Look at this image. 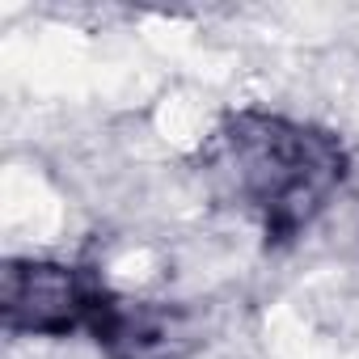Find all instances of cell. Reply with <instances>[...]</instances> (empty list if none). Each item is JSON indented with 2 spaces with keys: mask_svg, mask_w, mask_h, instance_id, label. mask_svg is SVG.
<instances>
[{
  "mask_svg": "<svg viewBox=\"0 0 359 359\" xmlns=\"http://www.w3.org/2000/svg\"><path fill=\"white\" fill-rule=\"evenodd\" d=\"M208 169L229 199L258 216L266 245H287L342 187L346 152L338 135L321 127L266 110H241L216 131Z\"/></svg>",
  "mask_w": 359,
  "mask_h": 359,
  "instance_id": "6da1fadb",
  "label": "cell"
},
{
  "mask_svg": "<svg viewBox=\"0 0 359 359\" xmlns=\"http://www.w3.org/2000/svg\"><path fill=\"white\" fill-rule=\"evenodd\" d=\"M106 283L93 271L51 262V258H18L5 266L0 283V317L9 334L34 338H68L76 330L89 334Z\"/></svg>",
  "mask_w": 359,
  "mask_h": 359,
  "instance_id": "7a4b0ae2",
  "label": "cell"
},
{
  "mask_svg": "<svg viewBox=\"0 0 359 359\" xmlns=\"http://www.w3.org/2000/svg\"><path fill=\"white\" fill-rule=\"evenodd\" d=\"M89 334L110 359H182L203 338L199 317L187 304L131 300L110 287L97 300Z\"/></svg>",
  "mask_w": 359,
  "mask_h": 359,
  "instance_id": "3957f363",
  "label": "cell"
}]
</instances>
